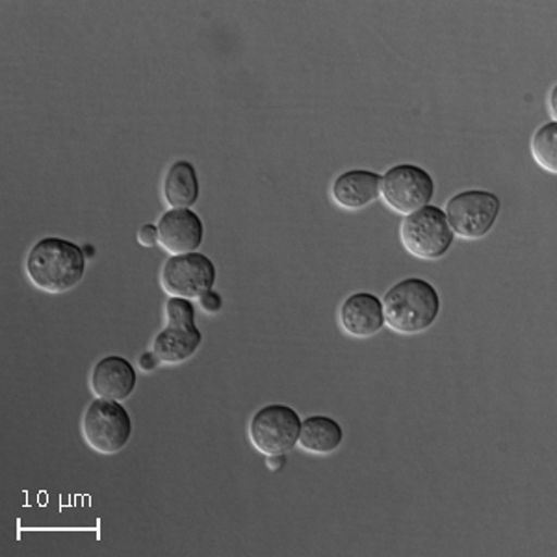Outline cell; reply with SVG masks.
Returning a JSON list of instances; mask_svg holds the SVG:
<instances>
[{
	"label": "cell",
	"instance_id": "1",
	"mask_svg": "<svg viewBox=\"0 0 557 557\" xmlns=\"http://www.w3.org/2000/svg\"><path fill=\"white\" fill-rule=\"evenodd\" d=\"M383 314L385 325L399 335H420L437 322L441 296L425 278H404L386 292Z\"/></svg>",
	"mask_w": 557,
	"mask_h": 557
},
{
	"label": "cell",
	"instance_id": "2",
	"mask_svg": "<svg viewBox=\"0 0 557 557\" xmlns=\"http://www.w3.org/2000/svg\"><path fill=\"white\" fill-rule=\"evenodd\" d=\"M26 273L39 290L65 294L83 281L86 253L73 242L44 238L26 257Z\"/></svg>",
	"mask_w": 557,
	"mask_h": 557
},
{
	"label": "cell",
	"instance_id": "3",
	"mask_svg": "<svg viewBox=\"0 0 557 557\" xmlns=\"http://www.w3.org/2000/svg\"><path fill=\"white\" fill-rule=\"evenodd\" d=\"M399 240L407 253L420 260H438L450 251L456 240L443 209L428 205L412 214L404 215Z\"/></svg>",
	"mask_w": 557,
	"mask_h": 557
},
{
	"label": "cell",
	"instance_id": "4",
	"mask_svg": "<svg viewBox=\"0 0 557 557\" xmlns=\"http://www.w3.org/2000/svg\"><path fill=\"white\" fill-rule=\"evenodd\" d=\"M83 435L91 450L102 456H114L133 437V418L121 401L94 399L84 412Z\"/></svg>",
	"mask_w": 557,
	"mask_h": 557
},
{
	"label": "cell",
	"instance_id": "5",
	"mask_svg": "<svg viewBox=\"0 0 557 557\" xmlns=\"http://www.w3.org/2000/svg\"><path fill=\"white\" fill-rule=\"evenodd\" d=\"M500 197L487 190H465L448 199L444 214L462 240H482L500 215Z\"/></svg>",
	"mask_w": 557,
	"mask_h": 557
},
{
	"label": "cell",
	"instance_id": "6",
	"mask_svg": "<svg viewBox=\"0 0 557 557\" xmlns=\"http://www.w3.org/2000/svg\"><path fill=\"white\" fill-rule=\"evenodd\" d=\"M380 196L388 209L409 215L431 205L435 181L420 165H394L381 177Z\"/></svg>",
	"mask_w": 557,
	"mask_h": 557
},
{
	"label": "cell",
	"instance_id": "7",
	"mask_svg": "<svg viewBox=\"0 0 557 557\" xmlns=\"http://www.w3.org/2000/svg\"><path fill=\"white\" fill-rule=\"evenodd\" d=\"M301 418L288 406L272 404L255 412L249 422V441L262 456L288 454L298 446Z\"/></svg>",
	"mask_w": 557,
	"mask_h": 557
},
{
	"label": "cell",
	"instance_id": "8",
	"mask_svg": "<svg viewBox=\"0 0 557 557\" xmlns=\"http://www.w3.org/2000/svg\"><path fill=\"white\" fill-rule=\"evenodd\" d=\"M214 262L207 255H172L160 272V285L170 298L199 299L215 285Z\"/></svg>",
	"mask_w": 557,
	"mask_h": 557
},
{
	"label": "cell",
	"instance_id": "9",
	"mask_svg": "<svg viewBox=\"0 0 557 557\" xmlns=\"http://www.w3.org/2000/svg\"><path fill=\"white\" fill-rule=\"evenodd\" d=\"M159 244L170 255L194 253L203 246L205 223L191 209H170L160 218Z\"/></svg>",
	"mask_w": 557,
	"mask_h": 557
},
{
	"label": "cell",
	"instance_id": "10",
	"mask_svg": "<svg viewBox=\"0 0 557 557\" xmlns=\"http://www.w3.org/2000/svg\"><path fill=\"white\" fill-rule=\"evenodd\" d=\"M338 323L348 336L372 338L385 325L383 301L370 292H355L341 305Z\"/></svg>",
	"mask_w": 557,
	"mask_h": 557
},
{
	"label": "cell",
	"instance_id": "11",
	"mask_svg": "<svg viewBox=\"0 0 557 557\" xmlns=\"http://www.w3.org/2000/svg\"><path fill=\"white\" fill-rule=\"evenodd\" d=\"M138 383V375L131 361L120 355H108L91 370L89 385L97 398L123 401L131 398Z\"/></svg>",
	"mask_w": 557,
	"mask_h": 557
},
{
	"label": "cell",
	"instance_id": "12",
	"mask_svg": "<svg viewBox=\"0 0 557 557\" xmlns=\"http://www.w3.org/2000/svg\"><path fill=\"white\" fill-rule=\"evenodd\" d=\"M381 175L368 170H349L333 181L331 197L341 209L362 210L380 199Z\"/></svg>",
	"mask_w": 557,
	"mask_h": 557
},
{
	"label": "cell",
	"instance_id": "13",
	"mask_svg": "<svg viewBox=\"0 0 557 557\" xmlns=\"http://www.w3.org/2000/svg\"><path fill=\"white\" fill-rule=\"evenodd\" d=\"M203 343L201 331L194 325H165L160 331L152 351L159 357L162 364H183L196 355L197 349Z\"/></svg>",
	"mask_w": 557,
	"mask_h": 557
},
{
	"label": "cell",
	"instance_id": "14",
	"mask_svg": "<svg viewBox=\"0 0 557 557\" xmlns=\"http://www.w3.org/2000/svg\"><path fill=\"white\" fill-rule=\"evenodd\" d=\"M201 194L196 168L188 160L173 162L164 181H162V197L170 209H191Z\"/></svg>",
	"mask_w": 557,
	"mask_h": 557
},
{
	"label": "cell",
	"instance_id": "15",
	"mask_svg": "<svg viewBox=\"0 0 557 557\" xmlns=\"http://www.w3.org/2000/svg\"><path fill=\"white\" fill-rule=\"evenodd\" d=\"M344 441L343 425L330 417L314 414L301 420L298 444L312 456H331Z\"/></svg>",
	"mask_w": 557,
	"mask_h": 557
},
{
	"label": "cell",
	"instance_id": "16",
	"mask_svg": "<svg viewBox=\"0 0 557 557\" xmlns=\"http://www.w3.org/2000/svg\"><path fill=\"white\" fill-rule=\"evenodd\" d=\"M530 151L535 162L550 175L557 173V121L545 123L533 134Z\"/></svg>",
	"mask_w": 557,
	"mask_h": 557
},
{
	"label": "cell",
	"instance_id": "17",
	"mask_svg": "<svg viewBox=\"0 0 557 557\" xmlns=\"http://www.w3.org/2000/svg\"><path fill=\"white\" fill-rule=\"evenodd\" d=\"M165 323L168 325H194L196 307L191 299L170 298L165 304Z\"/></svg>",
	"mask_w": 557,
	"mask_h": 557
},
{
	"label": "cell",
	"instance_id": "18",
	"mask_svg": "<svg viewBox=\"0 0 557 557\" xmlns=\"http://www.w3.org/2000/svg\"><path fill=\"white\" fill-rule=\"evenodd\" d=\"M138 242L144 247L159 246V227L152 223L141 225L138 231Z\"/></svg>",
	"mask_w": 557,
	"mask_h": 557
},
{
	"label": "cell",
	"instance_id": "19",
	"mask_svg": "<svg viewBox=\"0 0 557 557\" xmlns=\"http://www.w3.org/2000/svg\"><path fill=\"white\" fill-rule=\"evenodd\" d=\"M199 304H201V309H203L205 312L215 314V312L222 311L223 299L218 292L209 290L199 298Z\"/></svg>",
	"mask_w": 557,
	"mask_h": 557
},
{
	"label": "cell",
	"instance_id": "20",
	"mask_svg": "<svg viewBox=\"0 0 557 557\" xmlns=\"http://www.w3.org/2000/svg\"><path fill=\"white\" fill-rule=\"evenodd\" d=\"M159 364L160 359L154 355V351H146V354L139 357V368H141L144 372H152Z\"/></svg>",
	"mask_w": 557,
	"mask_h": 557
},
{
	"label": "cell",
	"instance_id": "21",
	"mask_svg": "<svg viewBox=\"0 0 557 557\" xmlns=\"http://www.w3.org/2000/svg\"><path fill=\"white\" fill-rule=\"evenodd\" d=\"M286 465L285 454H278V456H268L267 467L272 472H278Z\"/></svg>",
	"mask_w": 557,
	"mask_h": 557
},
{
	"label": "cell",
	"instance_id": "22",
	"mask_svg": "<svg viewBox=\"0 0 557 557\" xmlns=\"http://www.w3.org/2000/svg\"><path fill=\"white\" fill-rule=\"evenodd\" d=\"M548 104H550L552 117H554V121H556V117H557V89L556 88H552L550 101H548Z\"/></svg>",
	"mask_w": 557,
	"mask_h": 557
}]
</instances>
